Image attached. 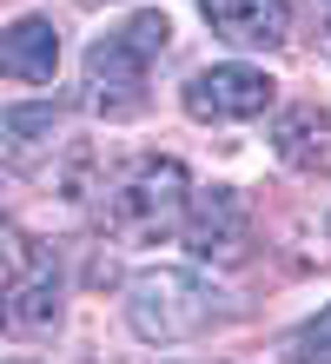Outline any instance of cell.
Instances as JSON below:
<instances>
[{"instance_id":"1","label":"cell","mask_w":331,"mask_h":364,"mask_svg":"<svg viewBox=\"0 0 331 364\" xmlns=\"http://www.w3.org/2000/svg\"><path fill=\"white\" fill-rule=\"evenodd\" d=\"M226 318H232L226 291L206 285L186 265H152V272H140L126 285V325L146 345H192V338H206Z\"/></svg>"},{"instance_id":"2","label":"cell","mask_w":331,"mask_h":364,"mask_svg":"<svg viewBox=\"0 0 331 364\" xmlns=\"http://www.w3.org/2000/svg\"><path fill=\"white\" fill-rule=\"evenodd\" d=\"M172 20L166 14H132L126 27H113L106 40L86 47V106L106 119H132L146 106V73L166 53Z\"/></svg>"},{"instance_id":"3","label":"cell","mask_w":331,"mask_h":364,"mask_svg":"<svg viewBox=\"0 0 331 364\" xmlns=\"http://www.w3.org/2000/svg\"><path fill=\"white\" fill-rule=\"evenodd\" d=\"M186 199H192V179H186L179 159H132L106 186L100 219L120 245H166L186 219Z\"/></svg>"},{"instance_id":"4","label":"cell","mask_w":331,"mask_h":364,"mask_svg":"<svg viewBox=\"0 0 331 364\" xmlns=\"http://www.w3.org/2000/svg\"><path fill=\"white\" fill-rule=\"evenodd\" d=\"M186 252L192 259H206V265H238L252 252V205L238 199V186H206V192H192L186 199Z\"/></svg>"},{"instance_id":"5","label":"cell","mask_w":331,"mask_h":364,"mask_svg":"<svg viewBox=\"0 0 331 364\" xmlns=\"http://www.w3.org/2000/svg\"><path fill=\"white\" fill-rule=\"evenodd\" d=\"M272 73L265 67H246V60H226V67H199L186 80V113L192 119H212V126H226V119H258L265 106H272Z\"/></svg>"},{"instance_id":"6","label":"cell","mask_w":331,"mask_h":364,"mask_svg":"<svg viewBox=\"0 0 331 364\" xmlns=\"http://www.w3.org/2000/svg\"><path fill=\"white\" fill-rule=\"evenodd\" d=\"M206 27L232 47H252V53H272L292 40V7L285 0H199Z\"/></svg>"},{"instance_id":"7","label":"cell","mask_w":331,"mask_h":364,"mask_svg":"<svg viewBox=\"0 0 331 364\" xmlns=\"http://www.w3.org/2000/svg\"><path fill=\"white\" fill-rule=\"evenodd\" d=\"M0 325L20 331V338H40L60 325V265L47 252H27V265L14 272L7 285V305H0Z\"/></svg>"},{"instance_id":"8","label":"cell","mask_w":331,"mask_h":364,"mask_svg":"<svg viewBox=\"0 0 331 364\" xmlns=\"http://www.w3.org/2000/svg\"><path fill=\"white\" fill-rule=\"evenodd\" d=\"M272 153H278V166H292L298 179H331V113L318 100L285 106L278 126H272Z\"/></svg>"},{"instance_id":"9","label":"cell","mask_w":331,"mask_h":364,"mask_svg":"<svg viewBox=\"0 0 331 364\" xmlns=\"http://www.w3.org/2000/svg\"><path fill=\"white\" fill-rule=\"evenodd\" d=\"M66 139V113L47 100L33 106H0V159L20 166V173H33V166H47Z\"/></svg>"},{"instance_id":"10","label":"cell","mask_w":331,"mask_h":364,"mask_svg":"<svg viewBox=\"0 0 331 364\" xmlns=\"http://www.w3.org/2000/svg\"><path fill=\"white\" fill-rule=\"evenodd\" d=\"M0 73L27 80V87H40V80L60 73V27L47 14H27V20H14V27L0 33Z\"/></svg>"},{"instance_id":"11","label":"cell","mask_w":331,"mask_h":364,"mask_svg":"<svg viewBox=\"0 0 331 364\" xmlns=\"http://www.w3.org/2000/svg\"><path fill=\"white\" fill-rule=\"evenodd\" d=\"M292 351H298V364H331V305L292 338Z\"/></svg>"},{"instance_id":"12","label":"cell","mask_w":331,"mask_h":364,"mask_svg":"<svg viewBox=\"0 0 331 364\" xmlns=\"http://www.w3.org/2000/svg\"><path fill=\"white\" fill-rule=\"evenodd\" d=\"M20 265H27V245H20V239H0V305H7V285H14Z\"/></svg>"},{"instance_id":"13","label":"cell","mask_w":331,"mask_h":364,"mask_svg":"<svg viewBox=\"0 0 331 364\" xmlns=\"http://www.w3.org/2000/svg\"><path fill=\"white\" fill-rule=\"evenodd\" d=\"M86 7H93V0H86Z\"/></svg>"}]
</instances>
